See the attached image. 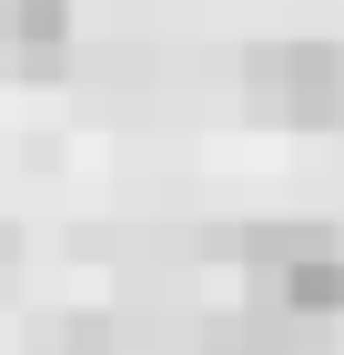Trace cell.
Wrapping results in <instances>:
<instances>
[{
    "instance_id": "cell-1",
    "label": "cell",
    "mask_w": 344,
    "mask_h": 355,
    "mask_svg": "<svg viewBox=\"0 0 344 355\" xmlns=\"http://www.w3.org/2000/svg\"><path fill=\"white\" fill-rule=\"evenodd\" d=\"M243 112L284 132H344V41H253Z\"/></svg>"
},
{
    "instance_id": "cell-2",
    "label": "cell",
    "mask_w": 344,
    "mask_h": 355,
    "mask_svg": "<svg viewBox=\"0 0 344 355\" xmlns=\"http://www.w3.org/2000/svg\"><path fill=\"white\" fill-rule=\"evenodd\" d=\"M71 71V0H0V82Z\"/></svg>"
},
{
    "instance_id": "cell-3",
    "label": "cell",
    "mask_w": 344,
    "mask_h": 355,
    "mask_svg": "<svg viewBox=\"0 0 344 355\" xmlns=\"http://www.w3.org/2000/svg\"><path fill=\"white\" fill-rule=\"evenodd\" d=\"M264 304L293 315V325H344V244L324 234V244H304L293 264H273L264 274Z\"/></svg>"
},
{
    "instance_id": "cell-4",
    "label": "cell",
    "mask_w": 344,
    "mask_h": 355,
    "mask_svg": "<svg viewBox=\"0 0 344 355\" xmlns=\"http://www.w3.org/2000/svg\"><path fill=\"white\" fill-rule=\"evenodd\" d=\"M41 355H111V325L102 315H61V325H41Z\"/></svg>"
},
{
    "instance_id": "cell-5",
    "label": "cell",
    "mask_w": 344,
    "mask_h": 355,
    "mask_svg": "<svg viewBox=\"0 0 344 355\" xmlns=\"http://www.w3.org/2000/svg\"><path fill=\"white\" fill-rule=\"evenodd\" d=\"M203 355H284V335H273V325H212Z\"/></svg>"
}]
</instances>
